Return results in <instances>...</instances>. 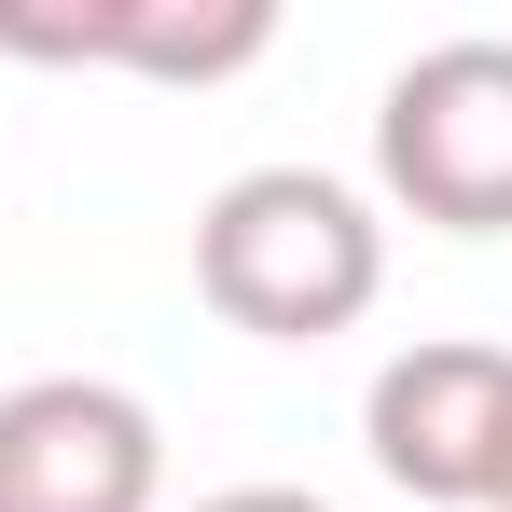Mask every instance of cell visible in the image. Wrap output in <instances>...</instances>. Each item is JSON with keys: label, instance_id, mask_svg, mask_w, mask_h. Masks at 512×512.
Here are the masks:
<instances>
[{"label": "cell", "instance_id": "cell-1", "mask_svg": "<svg viewBox=\"0 0 512 512\" xmlns=\"http://www.w3.org/2000/svg\"><path fill=\"white\" fill-rule=\"evenodd\" d=\"M194 291L263 346H333L388 291V222L333 167H236L194 208Z\"/></svg>", "mask_w": 512, "mask_h": 512}, {"label": "cell", "instance_id": "cell-2", "mask_svg": "<svg viewBox=\"0 0 512 512\" xmlns=\"http://www.w3.org/2000/svg\"><path fill=\"white\" fill-rule=\"evenodd\" d=\"M374 180L429 236H512V42L457 28L388 70L374 97Z\"/></svg>", "mask_w": 512, "mask_h": 512}, {"label": "cell", "instance_id": "cell-3", "mask_svg": "<svg viewBox=\"0 0 512 512\" xmlns=\"http://www.w3.org/2000/svg\"><path fill=\"white\" fill-rule=\"evenodd\" d=\"M360 443H374V471L429 512H499L512 485V346L485 333H416L374 360V388H360Z\"/></svg>", "mask_w": 512, "mask_h": 512}, {"label": "cell", "instance_id": "cell-4", "mask_svg": "<svg viewBox=\"0 0 512 512\" xmlns=\"http://www.w3.org/2000/svg\"><path fill=\"white\" fill-rule=\"evenodd\" d=\"M167 429L111 374H28L0 388V512H153Z\"/></svg>", "mask_w": 512, "mask_h": 512}, {"label": "cell", "instance_id": "cell-5", "mask_svg": "<svg viewBox=\"0 0 512 512\" xmlns=\"http://www.w3.org/2000/svg\"><path fill=\"white\" fill-rule=\"evenodd\" d=\"M263 42H277V0H0V56H28V70L236 84Z\"/></svg>", "mask_w": 512, "mask_h": 512}, {"label": "cell", "instance_id": "cell-6", "mask_svg": "<svg viewBox=\"0 0 512 512\" xmlns=\"http://www.w3.org/2000/svg\"><path fill=\"white\" fill-rule=\"evenodd\" d=\"M194 512H333L319 485H222V499H194Z\"/></svg>", "mask_w": 512, "mask_h": 512}, {"label": "cell", "instance_id": "cell-7", "mask_svg": "<svg viewBox=\"0 0 512 512\" xmlns=\"http://www.w3.org/2000/svg\"><path fill=\"white\" fill-rule=\"evenodd\" d=\"M499 512H512V485H499Z\"/></svg>", "mask_w": 512, "mask_h": 512}]
</instances>
